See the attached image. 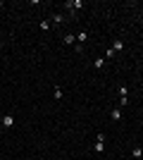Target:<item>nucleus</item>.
Listing matches in <instances>:
<instances>
[{
	"instance_id": "39448f33",
	"label": "nucleus",
	"mask_w": 143,
	"mask_h": 160,
	"mask_svg": "<svg viewBox=\"0 0 143 160\" xmlns=\"http://www.w3.org/2000/svg\"><path fill=\"white\" fill-rule=\"evenodd\" d=\"M122 48H124V43H122V41H115V43H112V50H115V53H119Z\"/></svg>"
},
{
	"instance_id": "f03ea898",
	"label": "nucleus",
	"mask_w": 143,
	"mask_h": 160,
	"mask_svg": "<svg viewBox=\"0 0 143 160\" xmlns=\"http://www.w3.org/2000/svg\"><path fill=\"white\" fill-rule=\"evenodd\" d=\"M12 124H14V117L12 115H5L3 117V127H12Z\"/></svg>"
},
{
	"instance_id": "0eeeda50",
	"label": "nucleus",
	"mask_w": 143,
	"mask_h": 160,
	"mask_svg": "<svg viewBox=\"0 0 143 160\" xmlns=\"http://www.w3.org/2000/svg\"><path fill=\"white\" fill-rule=\"evenodd\" d=\"M112 119H115V122H119V119H122V112H119V108H115V110H112Z\"/></svg>"
},
{
	"instance_id": "9d476101",
	"label": "nucleus",
	"mask_w": 143,
	"mask_h": 160,
	"mask_svg": "<svg viewBox=\"0 0 143 160\" xmlns=\"http://www.w3.org/2000/svg\"><path fill=\"white\" fill-rule=\"evenodd\" d=\"M105 58H107V60H112V58H115V50H112V48H107V53H105Z\"/></svg>"
},
{
	"instance_id": "6e6552de",
	"label": "nucleus",
	"mask_w": 143,
	"mask_h": 160,
	"mask_svg": "<svg viewBox=\"0 0 143 160\" xmlns=\"http://www.w3.org/2000/svg\"><path fill=\"white\" fill-rule=\"evenodd\" d=\"M86 38H88V33H86V31H81L79 36H76V41H79V43H86Z\"/></svg>"
},
{
	"instance_id": "20e7f679",
	"label": "nucleus",
	"mask_w": 143,
	"mask_h": 160,
	"mask_svg": "<svg viewBox=\"0 0 143 160\" xmlns=\"http://www.w3.org/2000/svg\"><path fill=\"white\" fill-rule=\"evenodd\" d=\"M131 155H134L136 160H138V158H143V148H141V146H136V148L131 151Z\"/></svg>"
},
{
	"instance_id": "423d86ee",
	"label": "nucleus",
	"mask_w": 143,
	"mask_h": 160,
	"mask_svg": "<svg viewBox=\"0 0 143 160\" xmlns=\"http://www.w3.org/2000/svg\"><path fill=\"white\" fill-rule=\"evenodd\" d=\"M93 67H96V69H103V67H105V60H103V58H98V60L93 62Z\"/></svg>"
},
{
	"instance_id": "f257e3e1",
	"label": "nucleus",
	"mask_w": 143,
	"mask_h": 160,
	"mask_svg": "<svg viewBox=\"0 0 143 160\" xmlns=\"http://www.w3.org/2000/svg\"><path fill=\"white\" fill-rule=\"evenodd\" d=\"M103 141H105V136H103V134H98V139H96V151H98V153H103V151H105V144H103Z\"/></svg>"
},
{
	"instance_id": "7ed1b4c3",
	"label": "nucleus",
	"mask_w": 143,
	"mask_h": 160,
	"mask_svg": "<svg viewBox=\"0 0 143 160\" xmlns=\"http://www.w3.org/2000/svg\"><path fill=\"white\" fill-rule=\"evenodd\" d=\"M64 43L74 46V43H76V36H74V33H67V36H64Z\"/></svg>"
},
{
	"instance_id": "1a4fd4ad",
	"label": "nucleus",
	"mask_w": 143,
	"mask_h": 160,
	"mask_svg": "<svg viewBox=\"0 0 143 160\" xmlns=\"http://www.w3.org/2000/svg\"><path fill=\"white\" fill-rule=\"evenodd\" d=\"M52 22H55V24H62L64 17H62V14H55V17H52Z\"/></svg>"
}]
</instances>
